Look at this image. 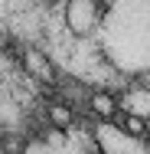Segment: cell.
Returning <instances> with one entry per match:
<instances>
[{"label": "cell", "instance_id": "ba28073f", "mask_svg": "<svg viewBox=\"0 0 150 154\" xmlns=\"http://www.w3.org/2000/svg\"><path fill=\"white\" fill-rule=\"evenodd\" d=\"M127 131H134V134H144V118H137V115H127V125H124Z\"/></svg>", "mask_w": 150, "mask_h": 154}, {"label": "cell", "instance_id": "7a4b0ae2", "mask_svg": "<svg viewBox=\"0 0 150 154\" xmlns=\"http://www.w3.org/2000/svg\"><path fill=\"white\" fill-rule=\"evenodd\" d=\"M95 141H98L101 154H150L147 138H140V134H134V131H127L121 125L108 122V118H101V125L95 128Z\"/></svg>", "mask_w": 150, "mask_h": 154}, {"label": "cell", "instance_id": "8992f818", "mask_svg": "<svg viewBox=\"0 0 150 154\" xmlns=\"http://www.w3.org/2000/svg\"><path fill=\"white\" fill-rule=\"evenodd\" d=\"M91 112H95V115H101V118H111V115H114V98H111V95H104V92L91 95Z\"/></svg>", "mask_w": 150, "mask_h": 154}, {"label": "cell", "instance_id": "9c48e42d", "mask_svg": "<svg viewBox=\"0 0 150 154\" xmlns=\"http://www.w3.org/2000/svg\"><path fill=\"white\" fill-rule=\"evenodd\" d=\"M101 3H114V0H101Z\"/></svg>", "mask_w": 150, "mask_h": 154}, {"label": "cell", "instance_id": "5b68a950", "mask_svg": "<svg viewBox=\"0 0 150 154\" xmlns=\"http://www.w3.org/2000/svg\"><path fill=\"white\" fill-rule=\"evenodd\" d=\"M124 112L127 115H137V118H150V89H131V92L124 95Z\"/></svg>", "mask_w": 150, "mask_h": 154}, {"label": "cell", "instance_id": "6da1fadb", "mask_svg": "<svg viewBox=\"0 0 150 154\" xmlns=\"http://www.w3.org/2000/svg\"><path fill=\"white\" fill-rule=\"evenodd\" d=\"M101 43L121 72L150 69V0H114L101 23Z\"/></svg>", "mask_w": 150, "mask_h": 154}, {"label": "cell", "instance_id": "277c9868", "mask_svg": "<svg viewBox=\"0 0 150 154\" xmlns=\"http://www.w3.org/2000/svg\"><path fill=\"white\" fill-rule=\"evenodd\" d=\"M23 69L36 82H52L56 79V69H52L49 56H43L39 49H23Z\"/></svg>", "mask_w": 150, "mask_h": 154}, {"label": "cell", "instance_id": "52a82bcc", "mask_svg": "<svg viewBox=\"0 0 150 154\" xmlns=\"http://www.w3.org/2000/svg\"><path fill=\"white\" fill-rule=\"evenodd\" d=\"M49 122L56 125V128H69L72 125V112L65 105H49Z\"/></svg>", "mask_w": 150, "mask_h": 154}, {"label": "cell", "instance_id": "3957f363", "mask_svg": "<svg viewBox=\"0 0 150 154\" xmlns=\"http://www.w3.org/2000/svg\"><path fill=\"white\" fill-rule=\"evenodd\" d=\"M98 0H69L65 3V26L75 36H88L98 26Z\"/></svg>", "mask_w": 150, "mask_h": 154}]
</instances>
